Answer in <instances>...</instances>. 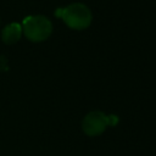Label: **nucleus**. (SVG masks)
I'll return each instance as SVG.
<instances>
[{"instance_id": "1", "label": "nucleus", "mask_w": 156, "mask_h": 156, "mask_svg": "<svg viewBox=\"0 0 156 156\" xmlns=\"http://www.w3.org/2000/svg\"><path fill=\"white\" fill-rule=\"evenodd\" d=\"M56 16L61 17L67 27L76 30L88 28L93 20L90 9L82 2H74L63 9H58L56 11Z\"/></svg>"}, {"instance_id": "2", "label": "nucleus", "mask_w": 156, "mask_h": 156, "mask_svg": "<svg viewBox=\"0 0 156 156\" xmlns=\"http://www.w3.org/2000/svg\"><path fill=\"white\" fill-rule=\"evenodd\" d=\"M52 32V24L49 18L41 15L28 16L22 22V33L34 43L44 41L50 37Z\"/></svg>"}, {"instance_id": "3", "label": "nucleus", "mask_w": 156, "mask_h": 156, "mask_svg": "<svg viewBox=\"0 0 156 156\" xmlns=\"http://www.w3.org/2000/svg\"><path fill=\"white\" fill-rule=\"evenodd\" d=\"M108 124H110V116H106L101 111H93L84 117L82 122V128L87 135L95 136V135H100Z\"/></svg>"}, {"instance_id": "4", "label": "nucleus", "mask_w": 156, "mask_h": 156, "mask_svg": "<svg viewBox=\"0 0 156 156\" xmlns=\"http://www.w3.org/2000/svg\"><path fill=\"white\" fill-rule=\"evenodd\" d=\"M22 35V26L17 22H13V23H10L7 24L4 29H2V33H1V39L5 44L7 45H12L15 43H17L20 40Z\"/></svg>"}]
</instances>
